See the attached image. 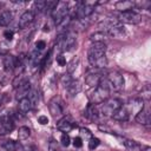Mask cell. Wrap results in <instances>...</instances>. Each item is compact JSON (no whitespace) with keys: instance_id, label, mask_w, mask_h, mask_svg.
Here are the masks:
<instances>
[{"instance_id":"obj_1","label":"cell","mask_w":151,"mask_h":151,"mask_svg":"<svg viewBox=\"0 0 151 151\" xmlns=\"http://www.w3.org/2000/svg\"><path fill=\"white\" fill-rule=\"evenodd\" d=\"M110 86L107 84V80L106 79H101L99 85L94 88L93 93L90 96V99L92 101V104H101L104 103L106 99H109L110 97Z\"/></svg>"},{"instance_id":"obj_2","label":"cell","mask_w":151,"mask_h":151,"mask_svg":"<svg viewBox=\"0 0 151 151\" xmlns=\"http://www.w3.org/2000/svg\"><path fill=\"white\" fill-rule=\"evenodd\" d=\"M68 13V2L67 1H58L55 7L51 11V17L54 20L55 26H58Z\"/></svg>"},{"instance_id":"obj_3","label":"cell","mask_w":151,"mask_h":151,"mask_svg":"<svg viewBox=\"0 0 151 151\" xmlns=\"http://www.w3.org/2000/svg\"><path fill=\"white\" fill-rule=\"evenodd\" d=\"M104 32L110 37H120L124 33V26L118 20H109L103 24Z\"/></svg>"},{"instance_id":"obj_4","label":"cell","mask_w":151,"mask_h":151,"mask_svg":"<svg viewBox=\"0 0 151 151\" xmlns=\"http://www.w3.org/2000/svg\"><path fill=\"white\" fill-rule=\"evenodd\" d=\"M122 106V101L118 98H110L104 101L100 109V113L104 117H112L113 113Z\"/></svg>"},{"instance_id":"obj_5","label":"cell","mask_w":151,"mask_h":151,"mask_svg":"<svg viewBox=\"0 0 151 151\" xmlns=\"http://www.w3.org/2000/svg\"><path fill=\"white\" fill-rule=\"evenodd\" d=\"M76 39L72 32H64L58 38V46L61 51H70L76 45Z\"/></svg>"},{"instance_id":"obj_6","label":"cell","mask_w":151,"mask_h":151,"mask_svg":"<svg viewBox=\"0 0 151 151\" xmlns=\"http://www.w3.org/2000/svg\"><path fill=\"white\" fill-rule=\"evenodd\" d=\"M107 84L110 86V90H113V91H120L123 87H124V78L123 76L117 72V71H112L107 74Z\"/></svg>"},{"instance_id":"obj_7","label":"cell","mask_w":151,"mask_h":151,"mask_svg":"<svg viewBox=\"0 0 151 151\" xmlns=\"http://www.w3.org/2000/svg\"><path fill=\"white\" fill-rule=\"evenodd\" d=\"M120 24L125 22V24H138L142 20V15L139 13H137L136 11L131 9V11H126V12H120L118 14V19H117Z\"/></svg>"},{"instance_id":"obj_8","label":"cell","mask_w":151,"mask_h":151,"mask_svg":"<svg viewBox=\"0 0 151 151\" xmlns=\"http://www.w3.org/2000/svg\"><path fill=\"white\" fill-rule=\"evenodd\" d=\"M106 52V45L105 42H96L92 44V46L88 48V53H87V59L88 61L96 58H100L103 55H105Z\"/></svg>"},{"instance_id":"obj_9","label":"cell","mask_w":151,"mask_h":151,"mask_svg":"<svg viewBox=\"0 0 151 151\" xmlns=\"http://www.w3.org/2000/svg\"><path fill=\"white\" fill-rule=\"evenodd\" d=\"M124 106H125V109L127 110L129 116H131V114H134V116H136L140 110L144 109V101H143L140 98H132V99H130L129 103H127L126 105H124Z\"/></svg>"},{"instance_id":"obj_10","label":"cell","mask_w":151,"mask_h":151,"mask_svg":"<svg viewBox=\"0 0 151 151\" xmlns=\"http://www.w3.org/2000/svg\"><path fill=\"white\" fill-rule=\"evenodd\" d=\"M94 11V7L92 5H88V4H85V2H81L80 6H78L76 8V17L80 20H84L85 18H88Z\"/></svg>"},{"instance_id":"obj_11","label":"cell","mask_w":151,"mask_h":151,"mask_svg":"<svg viewBox=\"0 0 151 151\" xmlns=\"http://www.w3.org/2000/svg\"><path fill=\"white\" fill-rule=\"evenodd\" d=\"M48 110H50L51 114L53 117H55V118L57 117H60L63 114V111L64 110H63V105H61L59 98L54 97V98H52L50 100V103H48Z\"/></svg>"},{"instance_id":"obj_12","label":"cell","mask_w":151,"mask_h":151,"mask_svg":"<svg viewBox=\"0 0 151 151\" xmlns=\"http://www.w3.org/2000/svg\"><path fill=\"white\" fill-rule=\"evenodd\" d=\"M15 90H17L15 97H17L18 100H20L22 98H26L28 96V93L31 92V83H29V80L27 79L26 81H24L22 84H20Z\"/></svg>"},{"instance_id":"obj_13","label":"cell","mask_w":151,"mask_h":151,"mask_svg":"<svg viewBox=\"0 0 151 151\" xmlns=\"http://www.w3.org/2000/svg\"><path fill=\"white\" fill-rule=\"evenodd\" d=\"M100 80H101V76H100L99 72H92V73H88V74L86 76V78H85V83H86V85H87L88 87H91V88H96V87L99 85Z\"/></svg>"},{"instance_id":"obj_14","label":"cell","mask_w":151,"mask_h":151,"mask_svg":"<svg viewBox=\"0 0 151 151\" xmlns=\"http://www.w3.org/2000/svg\"><path fill=\"white\" fill-rule=\"evenodd\" d=\"M136 122L142 124V125H149L151 122V116H150V110L149 109H143L136 114Z\"/></svg>"},{"instance_id":"obj_15","label":"cell","mask_w":151,"mask_h":151,"mask_svg":"<svg viewBox=\"0 0 151 151\" xmlns=\"http://www.w3.org/2000/svg\"><path fill=\"white\" fill-rule=\"evenodd\" d=\"M34 20V12L33 11H26L25 13H22V15L19 19V28H25L27 27L32 21Z\"/></svg>"},{"instance_id":"obj_16","label":"cell","mask_w":151,"mask_h":151,"mask_svg":"<svg viewBox=\"0 0 151 151\" xmlns=\"http://www.w3.org/2000/svg\"><path fill=\"white\" fill-rule=\"evenodd\" d=\"M114 7L119 12H126V11H131L134 7V2H132L130 0H120V1L116 2Z\"/></svg>"},{"instance_id":"obj_17","label":"cell","mask_w":151,"mask_h":151,"mask_svg":"<svg viewBox=\"0 0 151 151\" xmlns=\"http://www.w3.org/2000/svg\"><path fill=\"white\" fill-rule=\"evenodd\" d=\"M113 119H116V120H119V122H125V120H127L129 118H130V116H129V112H127V110L125 109V106H120L114 113H113Z\"/></svg>"},{"instance_id":"obj_18","label":"cell","mask_w":151,"mask_h":151,"mask_svg":"<svg viewBox=\"0 0 151 151\" xmlns=\"http://www.w3.org/2000/svg\"><path fill=\"white\" fill-rule=\"evenodd\" d=\"M72 127H73V124L67 118H63L57 123V129L61 132H68L72 130Z\"/></svg>"},{"instance_id":"obj_19","label":"cell","mask_w":151,"mask_h":151,"mask_svg":"<svg viewBox=\"0 0 151 151\" xmlns=\"http://www.w3.org/2000/svg\"><path fill=\"white\" fill-rule=\"evenodd\" d=\"M109 38V35L105 33V32H103V31H99V32H94V33H92L91 35H90V40L93 42V44H96V42H105V40Z\"/></svg>"},{"instance_id":"obj_20","label":"cell","mask_w":151,"mask_h":151,"mask_svg":"<svg viewBox=\"0 0 151 151\" xmlns=\"http://www.w3.org/2000/svg\"><path fill=\"white\" fill-rule=\"evenodd\" d=\"M18 109L21 113H26L28 112L31 109H32V104L29 101V99L26 97V98H22L19 100V104H18Z\"/></svg>"},{"instance_id":"obj_21","label":"cell","mask_w":151,"mask_h":151,"mask_svg":"<svg viewBox=\"0 0 151 151\" xmlns=\"http://www.w3.org/2000/svg\"><path fill=\"white\" fill-rule=\"evenodd\" d=\"M66 90H67V92H68L71 96H74V94H77V93L80 92L81 85H80V83H79L78 80H74V79H73V80L70 83V85L66 87Z\"/></svg>"},{"instance_id":"obj_22","label":"cell","mask_w":151,"mask_h":151,"mask_svg":"<svg viewBox=\"0 0 151 151\" xmlns=\"http://www.w3.org/2000/svg\"><path fill=\"white\" fill-rule=\"evenodd\" d=\"M123 143H124L125 147L129 149L130 151H140L143 149V146L139 143H137L136 140H133V139H124Z\"/></svg>"},{"instance_id":"obj_23","label":"cell","mask_w":151,"mask_h":151,"mask_svg":"<svg viewBox=\"0 0 151 151\" xmlns=\"http://www.w3.org/2000/svg\"><path fill=\"white\" fill-rule=\"evenodd\" d=\"M13 19V14L9 12V11H5L0 14V27H5L7 25L11 24Z\"/></svg>"},{"instance_id":"obj_24","label":"cell","mask_w":151,"mask_h":151,"mask_svg":"<svg viewBox=\"0 0 151 151\" xmlns=\"http://www.w3.org/2000/svg\"><path fill=\"white\" fill-rule=\"evenodd\" d=\"M15 63H17V58L13 55H6L4 59V66L6 71H11L13 68H15Z\"/></svg>"},{"instance_id":"obj_25","label":"cell","mask_w":151,"mask_h":151,"mask_svg":"<svg viewBox=\"0 0 151 151\" xmlns=\"http://www.w3.org/2000/svg\"><path fill=\"white\" fill-rule=\"evenodd\" d=\"M85 116H86L88 119H91V120H96V119L98 118V110L96 109V106H94L93 104H90V105L87 106V109H86V111H85Z\"/></svg>"},{"instance_id":"obj_26","label":"cell","mask_w":151,"mask_h":151,"mask_svg":"<svg viewBox=\"0 0 151 151\" xmlns=\"http://www.w3.org/2000/svg\"><path fill=\"white\" fill-rule=\"evenodd\" d=\"M31 136V130L27 126H21L18 131V138L20 140H26Z\"/></svg>"},{"instance_id":"obj_27","label":"cell","mask_w":151,"mask_h":151,"mask_svg":"<svg viewBox=\"0 0 151 151\" xmlns=\"http://www.w3.org/2000/svg\"><path fill=\"white\" fill-rule=\"evenodd\" d=\"M27 98L29 99V101H31V104H32V107L35 106V105L38 104V101H39V93H38V91L31 90V92L28 93Z\"/></svg>"},{"instance_id":"obj_28","label":"cell","mask_w":151,"mask_h":151,"mask_svg":"<svg viewBox=\"0 0 151 151\" xmlns=\"http://www.w3.org/2000/svg\"><path fill=\"white\" fill-rule=\"evenodd\" d=\"M2 149H4V151H15L17 150V143L12 139H8L2 144Z\"/></svg>"},{"instance_id":"obj_29","label":"cell","mask_w":151,"mask_h":151,"mask_svg":"<svg viewBox=\"0 0 151 151\" xmlns=\"http://www.w3.org/2000/svg\"><path fill=\"white\" fill-rule=\"evenodd\" d=\"M140 99L144 101V100H149L150 99V96H151V90H150V87L149 86H145L143 90H142V92H140Z\"/></svg>"},{"instance_id":"obj_30","label":"cell","mask_w":151,"mask_h":151,"mask_svg":"<svg viewBox=\"0 0 151 151\" xmlns=\"http://www.w3.org/2000/svg\"><path fill=\"white\" fill-rule=\"evenodd\" d=\"M99 144H100V142H99L98 138L91 137V138H90V142H88V149H90V150H94Z\"/></svg>"},{"instance_id":"obj_31","label":"cell","mask_w":151,"mask_h":151,"mask_svg":"<svg viewBox=\"0 0 151 151\" xmlns=\"http://www.w3.org/2000/svg\"><path fill=\"white\" fill-rule=\"evenodd\" d=\"M34 9L38 12H44L45 11V1L44 0H39L34 2Z\"/></svg>"},{"instance_id":"obj_32","label":"cell","mask_w":151,"mask_h":151,"mask_svg":"<svg viewBox=\"0 0 151 151\" xmlns=\"http://www.w3.org/2000/svg\"><path fill=\"white\" fill-rule=\"evenodd\" d=\"M78 64H79V58H73V59L71 60V63L68 64V67H67L68 73H71L73 70H76V67H77Z\"/></svg>"},{"instance_id":"obj_33","label":"cell","mask_w":151,"mask_h":151,"mask_svg":"<svg viewBox=\"0 0 151 151\" xmlns=\"http://www.w3.org/2000/svg\"><path fill=\"white\" fill-rule=\"evenodd\" d=\"M48 151H60V147L58 145V143L54 139H51L48 143Z\"/></svg>"},{"instance_id":"obj_34","label":"cell","mask_w":151,"mask_h":151,"mask_svg":"<svg viewBox=\"0 0 151 151\" xmlns=\"http://www.w3.org/2000/svg\"><path fill=\"white\" fill-rule=\"evenodd\" d=\"M60 142H61V145H63V146H68L70 143H71L70 136L66 134V133H64V134L61 136V138H60Z\"/></svg>"},{"instance_id":"obj_35","label":"cell","mask_w":151,"mask_h":151,"mask_svg":"<svg viewBox=\"0 0 151 151\" xmlns=\"http://www.w3.org/2000/svg\"><path fill=\"white\" fill-rule=\"evenodd\" d=\"M57 5V1H51V0H47L45 1V11H52Z\"/></svg>"},{"instance_id":"obj_36","label":"cell","mask_w":151,"mask_h":151,"mask_svg":"<svg viewBox=\"0 0 151 151\" xmlns=\"http://www.w3.org/2000/svg\"><path fill=\"white\" fill-rule=\"evenodd\" d=\"M72 80H73V79H72V78L70 77V74H65V76H64V77L61 78V81H63V84H64L65 88H66V87H67V86L70 85V83H71Z\"/></svg>"},{"instance_id":"obj_37","label":"cell","mask_w":151,"mask_h":151,"mask_svg":"<svg viewBox=\"0 0 151 151\" xmlns=\"http://www.w3.org/2000/svg\"><path fill=\"white\" fill-rule=\"evenodd\" d=\"M45 47H46V42H45L44 40H39V41L35 42V48H37V51H41V50H44Z\"/></svg>"},{"instance_id":"obj_38","label":"cell","mask_w":151,"mask_h":151,"mask_svg":"<svg viewBox=\"0 0 151 151\" xmlns=\"http://www.w3.org/2000/svg\"><path fill=\"white\" fill-rule=\"evenodd\" d=\"M73 146L74 147H81L83 146V140H81L80 137H76L73 139Z\"/></svg>"},{"instance_id":"obj_39","label":"cell","mask_w":151,"mask_h":151,"mask_svg":"<svg viewBox=\"0 0 151 151\" xmlns=\"http://www.w3.org/2000/svg\"><path fill=\"white\" fill-rule=\"evenodd\" d=\"M38 123L41 124V125H46V124H48V118L46 116H39L38 117Z\"/></svg>"},{"instance_id":"obj_40","label":"cell","mask_w":151,"mask_h":151,"mask_svg":"<svg viewBox=\"0 0 151 151\" xmlns=\"http://www.w3.org/2000/svg\"><path fill=\"white\" fill-rule=\"evenodd\" d=\"M80 134H81V136H85V137H87V138H91V137H92L91 132H90L87 129H85V127H81V129H80Z\"/></svg>"},{"instance_id":"obj_41","label":"cell","mask_w":151,"mask_h":151,"mask_svg":"<svg viewBox=\"0 0 151 151\" xmlns=\"http://www.w3.org/2000/svg\"><path fill=\"white\" fill-rule=\"evenodd\" d=\"M57 63H58L60 66H65V65H66V60H65V58H64L63 55H58V57H57Z\"/></svg>"},{"instance_id":"obj_42","label":"cell","mask_w":151,"mask_h":151,"mask_svg":"<svg viewBox=\"0 0 151 151\" xmlns=\"http://www.w3.org/2000/svg\"><path fill=\"white\" fill-rule=\"evenodd\" d=\"M4 35H5V38L7 39V40H12L13 39V32L12 31H5V33H4Z\"/></svg>"},{"instance_id":"obj_43","label":"cell","mask_w":151,"mask_h":151,"mask_svg":"<svg viewBox=\"0 0 151 151\" xmlns=\"http://www.w3.org/2000/svg\"><path fill=\"white\" fill-rule=\"evenodd\" d=\"M25 151H38V149L34 145H29V146H25Z\"/></svg>"}]
</instances>
